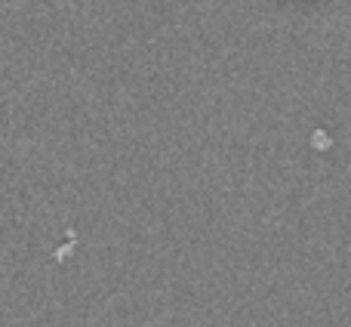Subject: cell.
Returning a JSON list of instances; mask_svg holds the SVG:
<instances>
[{
  "instance_id": "cell-1",
  "label": "cell",
  "mask_w": 351,
  "mask_h": 327,
  "mask_svg": "<svg viewBox=\"0 0 351 327\" xmlns=\"http://www.w3.org/2000/svg\"><path fill=\"white\" fill-rule=\"evenodd\" d=\"M311 142H315V148H321V152H324V148H330V136L324 133V130H317V133L311 136Z\"/></svg>"
}]
</instances>
